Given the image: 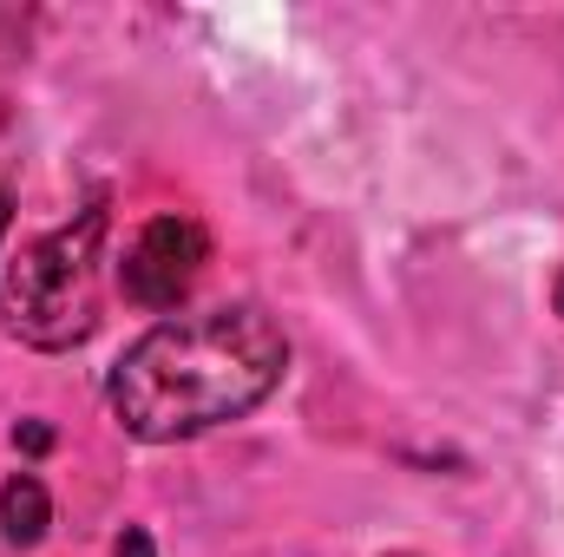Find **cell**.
I'll use <instances>...</instances> for the list:
<instances>
[{
	"instance_id": "obj_1",
	"label": "cell",
	"mask_w": 564,
	"mask_h": 557,
	"mask_svg": "<svg viewBox=\"0 0 564 557\" xmlns=\"http://www.w3.org/2000/svg\"><path fill=\"white\" fill-rule=\"evenodd\" d=\"M282 374L289 335L257 302H217L164 315L151 335H139L106 374V407L144 446H177L257 414Z\"/></svg>"
},
{
	"instance_id": "obj_2",
	"label": "cell",
	"mask_w": 564,
	"mask_h": 557,
	"mask_svg": "<svg viewBox=\"0 0 564 557\" xmlns=\"http://www.w3.org/2000/svg\"><path fill=\"white\" fill-rule=\"evenodd\" d=\"M106 204L79 210L73 223L20 243V256L0 270V328L40 354H66L99 328L106 295Z\"/></svg>"
},
{
	"instance_id": "obj_3",
	"label": "cell",
	"mask_w": 564,
	"mask_h": 557,
	"mask_svg": "<svg viewBox=\"0 0 564 557\" xmlns=\"http://www.w3.org/2000/svg\"><path fill=\"white\" fill-rule=\"evenodd\" d=\"M204 263H210V230L197 217H184V210H164V217H151L132 237V250L119 263V288L144 315H171L197 288Z\"/></svg>"
},
{
	"instance_id": "obj_4",
	"label": "cell",
	"mask_w": 564,
	"mask_h": 557,
	"mask_svg": "<svg viewBox=\"0 0 564 557\" xmlns=\"http://www.w3.org/2000/svg\"><path fill=\"white\" fill-rule=\"evenodd\" d=\"M46 525H53L46 485H40L33 472H13V479L0 485V538H7L13 551H33V545L46 538Z\"/></svg>"
},
{
	"instance_id": "obj_5",
	"label": "cell",
	"mask_w": 564,
	"mask_h": 557,
	"mask_svg": "<svg viewBox=\"0 0 564 557\" xmlns=\"http://www.w3.org/2000/svg\"><path fill=\"white\" fill-rule=\"evenodd\" d=\"M112 557H158V551H151V532H144V525H126V532H119V545H112Z\"/></svg>"
},
{
	"instance_id": "obj_6",
	"label": "cell",
	"mask_w": 564,
	"mask_h": 557,
	"mask_svg": "<svg viewBox=\"0 0 564 557\" xmlns=\"http://www.w3.org/2000/svg\"><path fill=\"white\" fill-rule=\"evenodd\" d=\"M13 439H20V446H26V452H46V426H20V433H13Z\"/></svg>"
},
{
	"instance_id": "obj_7",
	"label": "cell",
	"mask_w": 564,
	"mask_h": 557,
	"mask_svg": "<svg viewBox=\"0 0 564 557\" xmlns=\"http://www.w3.org/2000/svg\"><path fill=\"white\" fill-rule=\"evenodd\" d=\"M0 243H7V197H0Z\"/></svg>"
},
{
	"instance_id": "obj_8",
	"label": "cell",
	"mask_w": 564,
	"mask_h": 557,
	"mask_svg": "<svg viewBox=\"0 0 564 557\" xmlns=\"http://www.w3.org/2000/svg\"><path fill=\"white\" fill-rule=\"evenodd\" d=\"M388 557H414V551H388Z\"/></svg>"
},
{
	"instance_id": "obj_9",
	"label": "cell",
	"mask_w": 564,
	"mask_h": 557,
	"mask_svg": "<svg viewBox=\"0 0 564 557\" xmlns=\"http://www.w3.org/2000/svg\"><path fill=\"white\" fill-rule=\"evenodd\" d=\"M558 295H564V288H558Z\"/></svg>"
}]
</instances>
